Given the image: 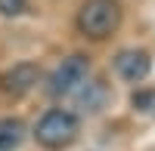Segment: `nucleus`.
I'll use <instances>...</instances> for the list:
<instances>
[{"mask_svg": "<svg viewBox=\"0 0 155 151\" xmlns=\"http://www.w3.org/2000/svg\"><path fill=\"white\" fill-rule=\"evenodd\" d=\"M152 68V59L146 49H124V53H118V59H115V71H118V77L127 80V83H140L149 74Z\"/></svg>", "mask_w": 155, "mask_h": 151, "instance_id": "obj_5", "label": "nucleus"}, {"mask_svg": "<svg viewBox=\"0 0 155 151\" xmlns=\"http://www.w3.org/2000/svg\"><path fill=\"white\" fill-rule=\"evenodd\" d=\"M87 74H90V59L87 56H68V59H62V65L53 71V77H50V93H53V96L74 93L78 86L87 80Z\"/></svg>", "mask_w": 155, "mask_h": 151, "instance_id": "obj_3", "label": "nucleus"}, {"mask_svg": "<svg viewBox=\"0 0 155 151\" xmlns=\"http://www.w3.org/2000/svg\"><path fill=\"white\" fill-rule=\"evenodd\" d=\"M25 139V127H22V120H0V151H12V148H19Z\"/></svg>", "mask_w": 155, "mask_h": 151, "instance_id": "obj_7", "label": "nucleus"}, {"mask_svg": "<svg viewBox=\"0 0 155 151\" xmlns=\"http://www.w3.org/2000/svg\"><path fill=\"white\" fill-rule=\"evenodd\" d=\"M37 77H41L37 65H31V62H19V65H12L9 71L0 74V90H3L6 96H25L37 83Z\"/></svg>", "mask_w": 155, "mask_h": 151, "instance_id": "obj_4", "label": "nucleus"}, {"mask_svg": "<svg viewBox=\"0 0 155 151\" xmlns=\"http://www.w3.org/2000/svg\"><path fill=\"white\" fill-rule=\"evenodd\" d=\"M130 105L137 111H143V114H152V108H155V90H137L134 99H130Z\"/></svg>", "mask_w": 155, "mask_h": 151, "instance_id": "obj_8", "label": "nucleus"}, {"mask_svg": "<svg viewBox=\"0 0 155 151\" xmlns=\"http://www.w3.org/2000/svg\"><path fill=\"white\" fill-rule=\"evenodd\" d=\"M34 139L44 148H50V151L68 148L78 139V117L71 111H62V108L47 111V114L37 120V127H34Z\"/></svg>", "mask_w": 155, "mask_h": 151, "instance_id": "obj_2", "label": "nucleus"}, {"mask_svg": "<svg viewBox=\"0 0 155 151\" xmlns=\"http://www.w3.org/2000/svg\"><path fill=\"white\" fill-rule=\"evenodd\" d=\"M28 9V0H0V12L3 16H22Z\"/></svg>", "mask_w": 155, "mask_h": 151, "instance_id": "obj_9", "label": "nucleus"}, {"mask_svg": "<svg viewBox=\"0 0 155 151\" xmlns=\"http://www.w3.org/2000/svg\"><path fill=\"white\" fill-rule=\"evenodd\" d=\"M121 25V3L118 0H84L78 9V31L90 40H102Z\"/></svg>", "mask_w": 155, "mask_h": 151, "instance_id": "obj_1", "label": "nucleus"}, {"mask_svg": "<svg viewBox=\"0 0 155 151\" xmlns=\"http://www.w3.org/2000/svg\"><path fill=\"white\" fill-rule=\"evenodd\" d=\"M74 93H78V102H81L84 111H99L102 99H106V86H102L99 80H84Z\"/></svg>", "mask_w": 155, "mask_h": 151, "instance_id": "obj_6", "label": "nucleus"}]
</instances>
